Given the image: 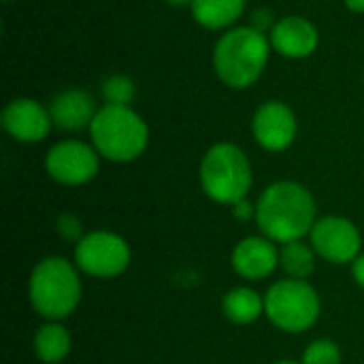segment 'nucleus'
Returning a JSON list of instances; mask_svg holds the SVG:
<instances>
[{"instance_id": "23", "label": "nucleus", "mask_w": 364, "mask_h": 364, "mask_svg": "<svg viewBox=\"0 0 364 364\" xmlns=\"http://www.w3.org/2000/svg\"><path fill=\"white\" fill-rule=\"evenodd\" d=\"M232 215L237 218V220H241V222H247V220H252V218H256V207L247 200V198H243V200H239L237 205H232Z\"/></svg>"}, {"instance_id": "3", "label": "nucleus", "mask_w": 364, "mask_h": 364, "mask_svg": "<svg viewBox=\"0 0 364 364\" xmlns=\"http://www.w3.org/2000/svg\"><path fill=\"white\" fill-rule=\"evenodd\" d=\"M28 296L38 316L51 322L68 318L81 301V279L77 269L60 256L43 258L30 273Z\"/></svg>"}, {"instance_id": "11", "label": "nucleus", "mask_w": 364, "mask_h": 364, "mask_svg": "<svg viewBox=\"0 0 364 364\" xmlns=\"http://www.w3.org/2000/svg\"><path fill=\"white\" fill-rule=\"evenodd\" d=\"M2 128L9 136L21 143H38L51 130V115L41 102L32 98H15L11 100L0 115Z\"/></svg>"}, {"instance_id": "6", "label": "nucleus", "mask_w": 364, "mask_h": 364, "mask_svg": "<svg viewBox=\"0 0 364 364\" xmlns=\"http://www.w3.org/2000/svg\"><path fill=\"white\" fill-rule=\"evenodd\" d=\"M320 296L303 279H279L264 296L267 318L286 333H305L320 318Z\"/></svg>"}, {"instance_id": "15", "label": "nucleus", "mask_w": 364, "mask_h": 364, "mask_svg": "<svg viewBox=\"0 0 364 364\" xmlns=\"http://www.w3.org/2000/svg\"><path fill=\"white\" fill-rule=\"evenodd\" d=\"M247 0H192L190 9L194 19L209 30L232 26L245 11Z\"/></svg>"}, {"instance_id": "26", "label": "nucleus", "mask_w": 364, "mask_h": 364, "mask_svg": "<svg viewBox=\"0 0 364 364\" xmlns=\"http://www.w3.org/2000/svg\"><path fill=\"white\" fill-rule=\"evenodd\" d=\"M166 4L171 6H186V4H192V0H164Z\"/></svg>"}, {"instance_id": "19", "label": "nucleus", "mask_w": 364, "mask_h": 364, "mask_svg": "<svg viewBox=\"0 0 364 364\" xmlns=\"http://www.w3.org/2000/svg\"><path fill=\"white\" fill-rule=\"evenodd\" d=\"M134 81L126 75H111L109 79H105L102 83V96L107 100V105H124L130 107L132 98H134Z\"/></svg>"}, {"instance_id": "8", "label": "nucleus", "mask_w": 364, "mask_h": 364, "mask_svg": "<svg viewBox=\"0 0 364 364\" xmlns=\"http://www.w3.org/2000/svg\"><path fill=\"white\" fill-rule=\"evenodd\" d=\"M100 154L81 141H60L45 156L47 175L62 186H83L98 175Z\"/></svg>"}, {"instance_id": "22", "label": "nucleus", "mask_w": 364, "mask_h": 364, "mask_svg": "<svg viewBox=\"0 0 364 364\" xmlns=\"http://www.w3.org/2000/svg\"><path fill=\"white\" fill-rule=\"evenodd\" d=\"M275 23L277 21H275L273 13L269 9H258L252 15V28H256L258 32H271L275 28Z\"/></svg>"}, {"instance_id": "20", "label": "nucleus", "mask_w": 364, "mask_h": 364, "mask_svg": "<svg viewBox=\"0 0 364 364\" xmlns=\"http://www.w3.org/2000/svg\"><path fill=\"white\" fill-rule=\"evenodd\" d=\"M303 364H341V348L331 339H318L303 352Z\"/></svg>"}, {"instance_id": "1", "label": "nucleus", "mask_w": 364, "mask_h": 364, "mask_svg": "<svg viewBox=\"0 0 364 364\" xmlns=\"http://www.w3.org/2000/svg\"><path fill=\"white\" fill-rule=\"evenodd\" d=\"M256 222L262 235L275 243L301 241L318 222L314 196L296 181L271 183L258 198Z\"/></svg>"}, {"instance_id": "18", "label": "nucleus", "mask_w": 364, "mask_h": 364, "mask_svg": "<svg viewBox=\"0 0 364 364\" xmlns=\"http://www.w3.org/2000/svg\"><path fill=\"white\" fill-rule=\"evenodd\" d=\"M279 267L290 279L307 282V277L316 269V250L303 241L284 243V247L279 250Z\"/></svg>"}, {"instance_id": "14", "label": "nucleus", "mask_w": 364, "mask_h": 364, "mask_svg": "<svg viewBox=\"0 0 364 364\" xmlns=\"http://www.w3.org/2000/svg\"><path fill=\"white\" fill-rule=\"evenodd\" d=\"M96 111L98 109H96L94 96L85 90L60 92L49 105V115H51L53 126L62 130H73V132L90 128Z\"/></svg>"}, {"instance_id": "9", "label": "nucleus", "mask_w": 364, "mask_h": 364, "mask_svg": "<svg viewBox=\"0 0 364 364\" xmlns=\"http://www.w3.org/2000/svg\"><path fill=\"white\" fill-rule=\"evenodd\" d=\"M309 239L316 254L333 264L354 262L360 256V247H363V237L358 226L352 220L339 215H328L318 220L309 232Z\"/></svg>"}, {"instance_id": "10", "label": "nucleus", "mask_w": 364, "mask_h": 364, "mask_svg": "<svg viewBox=\"0 0 364 364\" xmlns=\"http://www.w3.org/2000/svg\"><path fill=\"white\" fill-rule=\"evenodd\" d=\"M296 117L294 111L279 102L269 100L258 107L252 119V132L258 145L267 151H284L296 139Z\"/></svg>"}, {"instance_id": "28", "label": "nucleus", "mask_w": 364, "mask_h": 364, "mask_svg": "<svg viewBox=\"0 0 364 364\" xmlns=\"http://www.w3.org/2000/svg\"><path fill=\"white\" fill-rule=\"evenodd\" d=\"M6 2H9V0H6Z\"/></svg>"}, {"instance_id": "2", "label": "nucleus", "mask_w": 364, "mask_h": 364, "mask_svg": "<svg viewBox=\"0 0 364 364\" xmlns=\"http://www.w3.org/2000/svg\"><path fill=\"white\" fill-rule=\"evenodd\" d=\"M271 41L252 26H239L224 32L213 49V68L222 83L232 90H245L260 79L271 55Z\"/></svg>"}, {"instance_id": "16", "label": "nucleus", "mask_w": 364, "mask_h": 364, "mask_svg": "<svg viewBox=\"0 0 364 364\" xmlns=\"http://www.w3.org/2000/svg\"><path fill=\"white\" fill-rule=\"evenodd\" d=\"M222 314L232 322V324H252L264 314V299L254 292L252 288H232L226 292L222 299Z\"/></svg>"}, {"instance_id": "4", "label": "nucleus", "mask_w": 364, "mask_h": 364, "mask_svg": "<svg viewBox=\"0 0 364 364\" xmlns=\"http://www.w3.org/2000/svg\"><path fill=\"white\" fill-rule=\"evenodd\" d=\"M90 136L94 149L105 160L130 162L145 151L149 143V128L130 107L105 105L96 111L90 124Z\"/></svg>"}, {"instance_id": "21", "label": "nucleus", "mask_w": 364, "mask_h": 364, "mask_svg": "<svg viewBox=\"0 0 364 364\" xmlns=\"http://www.w3.org/2000/svg\"><path fill=\"white\" fill-rule=\"evenodd\" d=\"M55 228L58 232L62 235V239L66 241H81L85 235H83V228H81V222L73 215V213H62L55 222Z\"/></svg>"}, {"instance_id": "5", "label": "nucleus", "mask_w": 364, "mask_h": 364, "mask_svg": "<svg viewBox=\"0 0 364 364\" xmlns=\"http://www.w3.org/2000/svg\"><path fill=\"white\" fill-rule=\"evenodd\" d=\"M254 173L241 147L235 143H215L200 160L203 192L222 205H237L247 198Z\"/></svg>"}, {"instance_id": "25", "label": "nucleus", "mask_w": 364, "mask_h": 364, "mask_svg": "<svg viewBox=\"0 0 364 364\" xmlns=\"http://www.w3.org/2000/svg\"><path fill=\"white\" fill-rule=\"evenodd\" d=\"M346 6L354 13H364V0H346Z\"/></svg>"}, {"instance_id": "12", "label": "nucleus", "mask_w": 364, "mask_h": 364, "mask_svg": "<svg viewBox=\"0 0 364 364\" xmlns=\"http://www.w3.org/2000/svg\"><path fill=\"white\" fill-rule=\"evenodd\" d=\"M273 243L275 241L267 237H247L239 241L230 256L235 273L250 282L273 275V271L279 267V252Z\"/></svg>"}, {"instance_id": "24", "label": "nucleus", "mask_w": 364, "mask_h": 364, "mask_svg": "<svg viewBox=\"0 0 364 364\" xmlns=\"http://www.w3.org/2000/svg\"><path fill=\"white\" fill-rule=\"evenodd\" d=\"M352 277H354V282L364 290V256H358L352 262Z\"/></svg>"}, {"instance_id": "13", "label": "nucleus", "mask_w": 364, "mask_h": 364, "mask_svg": "<svg viewBox=\"0 0 364 364\" xmlns=\"http://www.w3.org/2000/svg\"><path fill=\"white\" fill-rule=\"evenodd\" d=\"M269 41L273 51H277L279 55L290 60H301L318 49L320 36L309 19L301 15H288L275 23V28L269 34Z\"/></svg>"}, {"instance_id": "7", "label": "nucleus", "mask_w": 364, "mask_h": 364, "mask_svg": "<svg viewBox=\"0 0 364 364\" xmlns=\"http://www.w3.org/2000/svg\"><path fill=\"white\" fill-rule=\"evenodd\" d=\"M77 269L90 277L111 279L122 275L130 264V247L128 243L107 230H96L85 235L75 247Z\"/></svg>"}, {"instance_id": "27", "label": "nucleus", "mask_w": 364, "mask_h": 364, "mask_svg": "<svg viewBox=\"0 0 364 364\" xmlns=\"http://www.w3.org/2000/svg\"><path fill=\"white\" fill-rule=\"evenodd\" d=\"M275 364H303V363H294V360H279V363Z\"/></svg>"}, {"instance_id": "17", "label": "nucleus", "mask_w": 364, "mask_h": 364, "mask_svg": "<svg viewBox=\"0 0 364 364\" xmlns=\"http://www.w3.org/2000/svg\"><path fill=\"white\" fill-rule=\"evenodd\" d=\"M34 352L38 360L47 364L64 360L70 352V333L58 322L43 324L34 335Z\"/></svg>"}]
</instances>
